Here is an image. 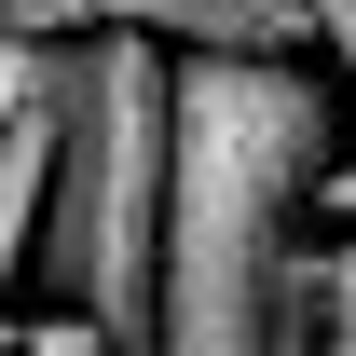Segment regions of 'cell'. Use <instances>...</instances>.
<instances>
[{
    "label": "cell",
    "instance_id": "6",
    "mask_svg": "<svg viewBox=\"0 0 356 356\" xmlns=\"http://www.w3.org/2000/svg\"><path fill=\"white\" fill-rule=\"evenodd\" d=\"M42 83H55V42H14V28H0V124H14Z\"/></svg>",
    "mask_w": 356,
    "mask_h": 356
},
{
    "label": "cell",
    "instance_id": "1",
    "mask_svg": "<svg viewBox=\"0 0 356 356\" xmlns=\"http://www.w3.org/2000/svg\"><path fill=\"white\" fill-rule=\"evenodd\" d=\"M329 165H343V96L302 55H165L151 356H274V274Z\"/></svg>",
    "mask_w": 356,
    "mask_h": 356
},
{
    "label": "cell",
    "instance_id": "5",
    "mask_svg": "<svg viewBox=\"0 0 356 356\" xmlns=\"http://www.w3.org/2000/svg\"><path fill=\"white\" fill-rule=\"evenodd\" d=\"M42 165H55V83L0 124V343H14V288H28V233H42Z\"/></svg>",
    "mask_w": 356,
    "mask_h": 356
},
{
    "label": "cell",
    "instance_id": "2",
    "mask_svg": "<svg viewBox=\"0 0 356 356\" xmlns=\"http://www.w3.org/2000/svg\"><path fill=\"white\" fill-rule=\"evenodd\" d=\"M151 261H165V42H55V165L28 274L83 315L110 356H151Z\"/></svg>",
    "mask_w": 356,
    "mask_h": 356
},
{
    "label": "cell",
    "instance_id": "3",
    "mask_svg": "<svg viewBox=\"0 0 356 356\" xmlns=\"http://www.w3.org/2000/svg\"><path fill=\"white\" fill-rule=\"evenodd\" d=\"M14 42H165V55H315L302 42V0H0Z\"/></svg>",
    "mask_w": 356,
    "mask_h": 356
},
{
    "label": "cell",
    "instance_id": "7",
    "mask_svg": "<svg viewBox=\"0 0 356 356\" xmlns=\"http://www.w3.org/2000/svg\"><path fill=\"white\" fill-rule=\"evenodd\" d=\"M302 42L343 69V96H356V0H302Z\"/></svg>",
    "mask_w": 356,
    "mask_h": 356
},
{
    "label": "cell",
    "instance_id": "4",
    "mask_svg": "<svg viewBox=\"0 0 356 356\" xmlns=\"http://www.w3.org/2000/svg\"><path fill=\"white\" fill-rule=\"evenodd\" d=\"M274 356H356V233H329V247H288V274H274Z\"/></svg>",
    "mask_w": 356,
    "mask_h": 356
}]
</instances>
